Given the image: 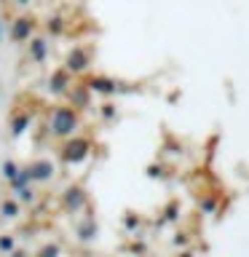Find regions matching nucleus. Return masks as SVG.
<instances>
[{
  "label": "nucleus",
  "instance_id": "nucleus-13",
  "mask_svg": "<svg viewBox=\"0 0 249 257\" xmlns=\"http://www.w3.org/2000/svg\"><path fill=\"white\" fill-rule=\"evenodd\" d=\"M0 252H3V254L14 252V236H0Z\"/></svg>",
  "mask_w": 249,
  "mask_h": 257
},
{
  "label": "nucleus",
  "instance_id": "nucleus-3",
  "mask_svg": "<svg viewBox=\"0 0 249 257\" xmlns=\"http://www.w3.org/2000/svg\"><path fill=\"white\" fill-rule=\"evenodd\" d=\"M86 156H88V142L86 140H70L62 150V158L67 161V164H78V161H83Z\"/></svg>",
  "mask_w": 249,
  "mask_h": 257
},
{
  "label": "nucleus",
  "instance_id": "nucleus-7",
  "mask_svg": "<svg viewBox=\"0 0 249 257\" xmlns=\"http://www.w3.org/2000/svg\"><path fill=\"white\" fill-rule=\"evenodd\" d=\"M67 86H70L67 70H56L54 75H51V80H48V88H51V91H56V94H64V91H67Z\"/></svg>",
  "mask_w": 249,
  "mask_h": 257
},
{
  "label": "nucleus",
  "instance_id": "nucleus-11",
  "mask_svg": "<svg viewBox=\"0 0 249 257\" xmlns=\"http://www.w3.org/2000/svg\"><path fill=\"white\" fill-rule=\"evenodd\" d=\"M16 174H19V166H16L14 161H3V177H6V180L11 182Z\"/></svg>",
  "mask_w": 249,
  "mask_h": 257
},
{
  "label": "nucleus",
  "instance_id": "nucleus-18",
  "mask_svg": "<svg viewBox=\"0 0 249 257\" xmlns=\"http://www.w3.org/2000/svg\"><path fill=\"white\" fill-rule=\"evenodd\" d=\"M6 35H3V22H0V40H3Z\"/></svg>",
  "mask_w": 249,
  "mask_h": 257
},
{
  "label": "nucleus",
  "instance_id": "nucleus-16",
  "mask_svg": "<svg viewBox=\"0 0 249 257\" xmlns=\"http://www.w3.org/2000/svg\"><path fill=\"white\" fill-rule=\"evenodd\" d=\"M16 6H30V0H16Z\"/></svg>",
  "mask_w": 249,
  "mask_h": 257
},
{
  "label": "nucleus",
  "instance_id": "nucleus-6",
  "mask_svg": "<svg viewBox=\"0 0 249 257\" xmlns=\"http://www.w3.org/2000/svg\"><path fill=\"white\" fill-rule=\"evenodd\" d=\"M27 54H30V59H32V62H43V59H46V54H48V43H46L43 38H32V40H30Z\"/></svg>",
  "mask_w": 249,
  "mask_h": 257
},
{
  "label": "nucleus",
  "instance_id": "nucleus-14",
  "mask_svg": "<svg viewBox=\"0 0 249 257\" xmlns=\"http://www.w3.org/2000/svg\"><path fill=\"white\" fill-rule=\"evenodd\" d=\"M38 257H59V246H56V244H46L38 252Z\"/></svg>",
  "mask_w": 249,
  "mask_h": 257
},
{
  "label": "nucleus",
  "instance_id": "nucleus-1",
  "mask_svg": "<svg viewBox=\"0 0 249 257\" xmlns=\"http://www.w3.org/2000/svg\"><path fill=\"white\" fill-rule=\"evenodd\" d=\"M78 112L72 107H56L51 115V134L59 137V140H70L78 128Z\"/></svg>",
  "mask_w": 249,
  "mask_h": 257
},
{
  "label": "nucleus",
  "instance_id": "nucleus-10",
  "mask_svg": "<svg viewBox=\"0 0 249 257\" xmlns=\"http://www.w3.org/2000/svg\"><path fill=\"white\" fill-rule=\"evenodd\" d=\"M88 88H91V91H102V94H110V91H112V88H115V86H112L110 80H104V78H94L91 83H88Z\"/></svg>",
  "mask_w": 249,
  "mask_h": 257
},
{
  "label": "nucleus",
  "instance_id": "nucleus-5",
  "mask_svg": "<svg viewBox=\"0 0 249 257\" xmlns=\"http://www.w3.org/2000/svg\"><path fill=\"white\" fill-rule=\"evenodd\" d=\"M86 64H88V56L83 54V48H75V51H70L67 56V72H83L86 70Z\"/></svg>",
  "mask_w": 249,
  "mask_h": 257
},
{
  "label": "nucleus",
  "instance_id": "nucleus-4",
  "mask_svg": "<svg viewBox=\"0 0 249 257\" xmlns=\"http://www.w3.org/2000/svg\"><path fill=\"white\" fill-rule=\"evenodd\" d=\"M27 169H30V180H35V182H46V180L54 177V164L46 161V158L43 161H32Z\"/></svg>",
  "mask_w": 249,
  "mask_h": 257
},
{
  "label": "nucleus",
  "instance_id": "nucleus-17",
  "mask_svg": "<svg viewBox=\"0 0 249 257\" xmlns=\"http://www.w3.org/2000/svg\"><path fill=\"white\" fill-rule=\"evenodd\" d=\"M11 257H27V254L24 252H11Z\"/></svg>",
  "mask_w": 249,
  "mask_h": 257
},
{
  "label": "nucleus",
  "instance_id": "nucleus-8",
  "mask_svg": "<svg viewBox=\"0 0 249 257\" xmlns=\"http://www.w3.org/2000/svg\"><path fill=\"white\" fill-rule=\"evenodd\" d=\"M83 201H86L83 190H80V188H70V190H67V196H64V206L72 209V212H78V209L83 206Z\"/></svg>",
  "mask_w": 249,
  "mask_h": 257
},
{
  "label": "nucleus",
  "instance_id": "nucleus-12",
  "mask_svg": "<svg viewBox=\"0 0 249 257\" xmlns=\"http://www.w3.org/2000/svg\"><path fill=\"white\" fill-rule=\"evenodd\" d=\"M27 123H30V115H22V118H16L14 123H11V134H14V137H19V134L24 132V126H27Z\"/></svg>",
  "mask_w": 249,
  "mask_h": 257
},
{
  "label": "nucleus",
  "instance_id": "nucleus-15",
  "mask_svg": "<svg viewBox=\"0 0 249 257\" xmlns=\"http://www.w3.org/2000/svg\"><path fill=\"white\" fill-rule=\"evenodd\" d=\"M32 198H35V190L27 188V185H22L19 188V201H32Z\"/></svg>",
  "mask_w": 249,
  "mask_h": 257
},
{
  "label": "nucleus",
  "instance_id": "nucleus-9",
  "mask_svg": "<svg viewBox=\"0 0 249 257\" xmlns=\"http://www.w3.org/2000/svg\"><path fill=\"white\" fill-rule=\"evenodd\" d=\"M0 214H3L6 220H14V217H19V201L6 198L3 204H0Z\"/></svg>",
  "mask_w": 249,
  "mask_h": 257
},
{
  "label": "nucleus",
  "instance_id": "nucleus-2",
  "mask_svg": "<svg viewBox=\"0 0 249 257\" xmlns=\"http://www.w3.org/2000/svg\"><path fill=\"white\" fill-rule=\"evenodd\" d=\"M32 30H35V19H32V16H19V19H14L11 27H8V38H11L14 43H27Z\"/></svg>",
  "mask_w": 249,
  "mask_h": 257
}]
</instances>
